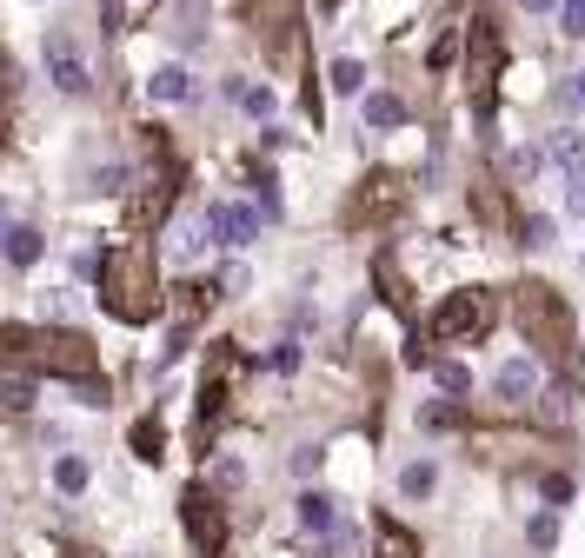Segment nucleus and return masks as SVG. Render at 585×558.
I'll return each mask as SVG.
<instances>
[{
	"label": "nucleus",
	"mask_w": 585,
	"mask_h": 558,
	"mask_svg": "<svg viewBox=\"0 0 585 558\" xmlns=\"http://www.w3.org/2000/svg\"><path fill=\"white\" fill-rule=\"evenodd\" d=\"M499 67H506V40H499L492 14L479 8V14H472V34H466V87H472V114H479V120L492 114V87H499Z\"/></svg>",
	"instance_id": "nucleus-5"
},
{
	"label": "nucleus",
	"mask_w": 585,
	"mask_h": 558,
	"mask_svg": "<svg viewBox=\"0 0 585 558\" xmlns=\"http://www.w3.org/2000/svg\"><path fill=\"white\" fill-rule=\"evenodd\" d=\"M332 87H340V94H360V87H366V67H360V60H332Z\"/></svg>",
	"instance_id": "nucleus-25"
},
{
	"label": "nucleus",
	"mask_w": 585,
	"mask_h": 558,
	"mask_svg": "<svg viewBox=\"0 0 585 558\" xmlns=\"http://www.w3.org/2000/svg\"><path fill=\"white\" fill-rule=\"evenodd\" d=\"M565 213L585 219V159H578V167H565Z\"/></svg>",
	"instance_id": "nucleus-23"
},
{
	"label": "nucleus",
	"mask_w": 585,
	"mask_h": 558,
	"mask_svg": "<svg viewBox=\"0 0 585 558\" xmlns=\"http://www.w3.org/2000/svg\"><path fill=\"white\" fill-rule=\"evenodd\" d=\"M200 219H207V233L220 239V247H246V239H260V213H254V206H226V200H213Z\"/></svg>",
	"instance_id": "nucleus-10"
},
{
	"label": "nucleus",
	"mask_w": 585,
	"mask_h": 558,
	"mask_svg": "<svg viewBox=\"0 0 585 558\" xmlns=\"http://www.w3.org/2000/svg\"><path fill=\"white\" fill-rule=\"evenodd\" d=\"M379 558H420V545H412V532H406V525H393V519H386V525H379Z\"/></svg>",
	"instance_id": "nucleus-19"
},
{
	"label": "nucleus",
	"mask_w": 585,
	"mask_h": 558,
	"mask_svg": "<svg viewBox=\"0 0 585 558\" xmlns=\"http://www.w3.org/2000/svg\"><path fill=\"white\" fill-rule=\"evenodd\" d=\"M54 486H60V492H87V459H73V452H67V459L54 465Z\"/></svg>",
	"instance_id": "nucleus-21"
},
{
	"label": "nucleus",
	"mask_w": 585,
	"mask_h": 558,
	"mask_svg": "<svg viewBox=\"0 0 585 558\" xmlns=\"http://www.w3.org/2000/svg\"><path fill=\"white\" fill-rule=\"evenodd\" d=\"M513 312H519L526 346H539V359H546V366L572 372V366L585 359V346H578V319H572V306H565V293H559V286L526 280V286L513 293Z\"/></svg>",
	"instance_id": "nucleus-3"
},
{
	"label": "nucleus",
	"mask_w": 585,
	"mask_h": 558,
	"mask_svg": "<svg viewBox=\"0 0 585 558\" xmlns=\"http://www.w3.org/2000/svg\"><path fill=\"white\" fill-rule=\"evenodd\" d=\"M552 153L565 159V167H578V159H585V133H559V140H552Z\"/></svg>",
	"instance_id": "nucleus-27"
},
{
	"label": "nucleus",
	"mask_w": 585,
	"mask_h": 558,
	"mask_svg": "<svg viewBox=\"0 0 585 558\" xmlns=\"http://www.w3.org/2000/svg\"><path fill=\"white\" fill-rule=\"evenodd\" d=\"M578 94H585V73H578Z\"/></svg>",
	"instance_id": "nucleus-36"
},
{
	"label": "nucleus",
	"mask_w": 585,
	"mask_h": 558,
	"mask_svg": "<svg viewBox=\"0 0 585 558\" xmlns=\"http://www.w3.org/2000/svg\"><path fill=\"white\" fill-rule=\"evenodd\" d=\"M40 253H47V239L34 226H0V260L8 266H34Z\"/></svg>",
	"instance_id": "nucleus-12"
},
{
	"label": "nucleus",
	"mask_w": 585,
	"mask_h": 558,
	"mask_svg": "<svg viewBox=\"0 0 585 558\" xmlns=\"http://www.w3.org/2000/svg\"><path fill=\"white\" fill-rule=\"evenodd\" d=\"M0 406H8V413H27V406H34V379L14 372V366H0Z\"/></svg>",
	"instance_id": "nucleus-16"
},
{
	"label": "nucleus",
	"mask_w": 585,
	"mask_h": 558,
	"mask_svg": "<svg viewBox=\"0 0 585 558\" xmlns=\"http://www.w3.org/2000/svg\"><path fill=\"white\" fill-rule=\"evenodd\" d=\"M433 486H440V465H433V459H412V465L399 472V492H406V499H433Z\"/></svg>",
	"instance_id": "nucleus-15"
},
{
	"label": "nucleus",
	"mask_w": 585,
	"mask_h": 558,
	"mask_svg": "<svg viewBox=\"0 0 585 558\" xmlns=\"http://www.w3.org/2000/svg\"><path fill=\"white\" fill-rule=\"evenodd\" d=\"M459 419H466L459 406H433V413H426V426H433V432H446V426H459Z\"/></svg>",
	"instance_id": "nucleus-30"
},
{
	"label": "nucleus",
	"mask_w": 585,
	"mask_h": 558,
	"mask_svg": "<svg viewBox=\"0 0 585 558\" xmlns=\"http://www.w3.org/2000/svg\"><path fill=\"white\" fill-rule=\"evenodd\" d=\"M147 94H153V100H194V73H187V67H160V73L147 80Z\"/></svg>",
	"instance_id": "nucleus-13"
},
{
	"label": "nucleus",
	"mask_w": 585,
	"mask_h": 558,
	"mask_svg": "<svg viewBox=\"0 0 585 558\" xmlns=\"http://www.w3.org/2000/svg\"><path fill=\"white\" fill-rule=\"evenodd\" d=\"M246 21L267 40V54L286 67L300 54V0H246Z\"/></svg>",
	"instance_id": "nucleus-6"
},
{
	"label": "nucleus",
	"mask_w": 585,
	"mask_h": 558,
	"mask_svg": "<svg viewBox=\"0 0 585 558\" xmlns=\"http://www.w3.org/2000/svg\"><path fill=\"white\" fill-rule=\"evenodd\" d=\"M519 8H533V14H546V8H552V0H519Z\"/></svg>",
	"instance_id": "nucleus-35"
},
{
	"label": "nucleus",
	"mask_w": 585,
	"mask_h": 558,
	"mask_svg": "<svg viewBox=\"0 0 585 558\" xmlns=\"http://www.w3.org/2000/svg\"><path fill=\"white\" fill-rule=\"evenodd\" d=\"M552 538H559V525H552V512H539V519H533V545H539V551H546V545H552Z\"/></svg>",
	"instance_id": "nucleus-31"
},
{
	"label": "nucleus",
	"mask_w": 585,
	"mask_h": 558,
	"mask_svg": "<svg viewBox=\"0 0 585 558\" xmlns=\"http://www.w3.org/2000/svg\"><path fill=\"white\" fill-rule=\"evenodd\" d=\"M160 446H166L160 419H140V426H133V452H140V459H160Z\"/></svg>",
	"instance_id": "nucleus-24"
},
{
	"label": "nucleus",
	"mask_w": 585,
	"mask_h": 558,
	"mask_svg": "<svg viewBox=\"0 0 585 558\" xmlns=\"http://www.w3.org/2000/svg\"><path fill=\"white\" fill-rule=\"evenodd\" d=\"M492 385H499V399H506V406H526V399L539 392V366L533 359H506L492 372Z\"/></svg>",
	"instance_id": "nucleus-11"
},
{
	"label": "nucleus",
	"mask_w": 585,
	"mask_h": 558,
	"mask_svg": "<svg viewBox=\"0 0 585 558\" xmlns=\"http://www.w3.org/2000/svg\"><path fill=\"white\" fill-rule=\"evenodd\" d=\"M0 353H8V359H27V366L47 372V379H73V385H94V379H101L94 340L73 333V327H8V333H0Z\"/></svg>",
	"instance_id": "nucleus-2"
},
{
	"label": "nucleus",
	"mask_w": 585,
	"mask_h": 558,
	"mask_svg": "<svg viewBox=\"0 0 585 558\" xmlns=\"http://www.w3.org/2000/svg\"><path fill=\"white\" fill-rule=\"evenodd\" d=\"M565 34H585V0H565Z\"/></svg>",
	"instance_id": "nucleus-34"
},
{
	"label": "nucleus",
	"mask_w": 585,
	"mask_h": 558,
	"mask_svg": "<svg viewBox=\"0 0 585 558\" xmlns=\"http://www.w3.org/2000/svg\"><path fill=\"white\" fill-rule=\"evenodd\" d=\"M533 174H539V146H519L513 153V180H533Z\"/></svg>",
	"instance_id": "nucleus-29"
},
{
	"label": "nucleus",
	"mask_w": 585,
	"mask_h": 558,
	"mask_svg": "<svg viewBox=\"0 0 585 558\" xmlns=\"http://www.w3.org/2000/svg\"><path fill=\"white\" fill-rule=\"evenodd\" d=\"M47 80H54L60 94H87V87H94V73H87V60H80V47H73L67 27L47 34Z\"/></svg>",
	"instance_id": "nucleus-9"
},
{
	"label": "nucleus",
	"mask_w": 585,
	"mask_h": 558,
	"mask_svg": "<svg viewBox=\"0 0 585 558\" xmlns=\"http://www.w3.org/2000/svg\"><path fill=\"white\" fill-rule=\"evenodd\" d=\"M499 319V299L485 286H466V293H446V306L426 319V340L433 346H479Z\"/></svg>",
	"instance_id": "nucleus-4"
},
{
	"label": "nucleus",
	"mask_w": 585,
	"mask_h": 558,
	"mask_svg": "<svg viewBox=\"0 0 585 558\" xmlns=\"http://www.w3.org/2000/svg\"><path fill=\"white\" fill-rule=\"evenodd\" d=\"M101 306L114 319H127V327H147V319L166 306L160 293V260L147 239H120V247L101 260Z\"/></svg>",
	"instance_id": "nucleus-1"
},
{
	"label": "nucleus",
	"mask_w": 585,
	"mask_h": 558,
	"mask_svg": "<svg viewBox=\"0 0 585 558\" xmlns=\"http://www.w3.org/2000/svg\"><path fill=\"white\" fill-rule=\"evenodd\" d=\"M406 200H412V187L399 174H373V180H360V193L347 206V226H386V219L406 213Z\"/></svg>",
	"instance_id": "nucleus-7"
},
{
	"label": "nucleus",
	"mask_w": 585,
	"mask_h": 558,
	"mask_svg": "<svg viewBox=\"0 0 585 558\" xmlns=\"http://www.w3.org/2000/svg\"><path fill=\"white\" fill-rule=\"evenodd\" d=\"M360 114H366V127H399V120H406V100H399V94H366Z\"/></svg>",
	"instance_id": "nucleus-17"
},
{
	"label": "nucleus",
	"mask_w": 585,
	"mask_h": 558,
	"mask_svg": "<svg viewBox=\"0 0 585 558\" xmlns=\"http://www.w3.org/2000/svg\"><path fill=\"white\" fill-rule=\"evenodd\" d=\"M440 385H446V392H466V385H472V372H466L459 359H446V366H440Z\"/></svg>",
	"instance_id": "nucleus-28"
},
{
	"label": "nucleus",
	"mask_w": 585,
	"mask_h": 558,
	"mask_svg": "<svg viewBox=\"0 0 585 558\" xmlns=\"http://www.w3.org/2000/svg\"><path fill=\"white\" fill-rule=\"evenodd\" d=\"M213 486H220V492H233V486H239V465H233V459H220V465H213Z\"/></svg>",
	"instance_id": "nucleus-32"
},
{
	"label": "nucleus",
	"mask_w": 585,
	"mask_h": 558,
	"mask_svg": "<svg viewBox=\"0 0 585 558\" xmlns=\"http://www.w3.org/2000/svg\"><path fill=\"white\" fill-rule=\"evenodd\" d=\"M8 107H14V60H0V140H8Z\"/></svg>",
	"instance_id": "nucleus-26"
},
{
	"label": "nucleus",
	"mask_w": 585,
	"mask_h": 558,
	"mask_svg": "<svg viewBox=\"0 0 585 558\" xmlns=\"http://www.w3.org/2000/svg\"><path fill=\"white\" fill-rule=\"evenodd\" d=\"M233 100L254 114V120H267V114H273V87H246V80H233Z\"/></svg>",
	"instance_id": "nucleus-20"
},
{
	"label": "nucleus",
	"mask_w": 585,
	"mask_h": 558,
	"mask_svg": "<svg viewBox=\"0 0 585 558\" xmlns=\"http://www.w3.org/2000/svg\"><path fill=\"white\" fill-rule=\"evenodd\" d=\"M101 34H120V0H101Z\"/></svg>",
	"instance_id": "nucleus-33"
},
{
	"label": "nucleus",
	"mask_w": 585,
	"mask_h": 558,
	"mask_svg": "<svg viewBox=\"0 0 585 558\" xmlns=\"http://www.w3.org/2000/svg\"><path fill=\"white\" fill-rule=\"evenodd\" d=\"M332 519H340V512H332V492H300V525L306 532H332Z\"/></svg>",
	"instance_id": "nucleus-14"
},
{
	"label": "nucleus",
	"mask_w": 585,
	"mask_h": 558,
	"mask_svg": "<svg viewBox=\"0 0 585 558\" xmlns=\"http://www.w3.org/2000/svg\"><path fill=\"white\" fill-rule=\"evenodd\" d=\"M207 219H187V226H174V260H200V247H207Z\"/></svg>",
	"instance_id": "nucleus-18"
},
{
	"label": "nucleus",
	"mask_w": 585,
	"mask_h": 558,
	"mask_svg": "<svg viewBox=\"0 0 585 558\" xmlns=\"http://www.w3.org/2000/svg\"><path fill=\"white\" fill-rule=\"evenodd\" d=\"M552 233H559V226H552L546 213H526V226H519V239H526L533 253H546V247H552Z\"/></svg>",
	"instance_id": "nucleus-22"
},
{
	"label": "nucleus",
	"mask_w": 585,
	"mask_h": 558,
	"mask_svg": "<svg viewBox=\"0 0 585 558\" xmlns=\"http://www.w3.org/2000/svg\"><path fill=\"white\" fill-rule=\"evenodd\" d=\"M326 8H332V0H326Z\"/></svg>",
	"instance_id": "nucleus-37"
},
{
	"label": "nucleus",
	"mask_w": 585,
	"mask_h": 558,
	"mask_svg": "<svg viewBox=\"0 0 585 558\" xmlns=\"http://www.w3.org/2000/svg\"><path fill=\"white\" fill-rule=\"evenodd\" d=\"M180 519H187V538H194V558H220L226 551V512L207 486H194L180 499Z\"/></svg>",
	"instance_id": "nucleus-8"
}]
</instances>
